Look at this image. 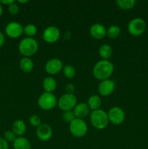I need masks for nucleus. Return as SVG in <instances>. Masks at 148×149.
I'll use <instances>...</instances> for the list:
<instances>
[{"label": "nucleus", "instance_id": "obj_9", "mask_svg": "<svg viewBox=\"0 0 148 149\" xmlns=\"http://www.w3.org/2000/svg\"><path fill=\"white\" fill-rule=\"evenodd\" d=\"M42 37L47 43H55L60 37V31L57 26H49L44 29L42 33Z\"/></svg>", "mask_w": 148, "mask_h": 149}, {"label": "nucleus", "instance_id": "obj_2", "mask_svg": "<svg viewBox=\"0 0 148 149\" xmlns=\"http://www.w3.org/2000/svg\"><path fill=\"white\" fill-rule=\"evenodd\" d=\"M19 52L23 57L33 56L39 49V43L32 37H26L22 39L18 45Z\"/></svg>", "mask_w": 148, "mask_h": 149}, {"label": "nucleus", "instance_id": "obj_15", "mask_svg": "<svg viewBox=\"0 0 148 149\" xmlns=\"http://www.w3.org/2000/svg\"><path fill=\"white\" fill-rule=\"evenodd\" d=\"M73 111L75 118H78V119H84L89 114H90L89 107L87 105V103H83V102L77 103Z\"/></svg>", "mask_w": 148, "mask_h": 149}, {"label": "nucleus", "instance_id": "obj_3", "mask_svg": "<svg viewBox=\"0 0 148 149\" xmlns=\"http://www.w3.org/2000/svg\"><path fill=\"white\" fill-rule=\"evenodd\" d=\"M89 116L91 125L97 130L104 129L109 123L107 113L102 109L92 111Z\"/></svg>", "mask_w": 148, "mask_h": 149}, {"label": "nucleus", "instance_id": "obj_4", "mask_svg": "<svg viewBox=\"0 0 148 149\" xmlns=\"http://www.w3.org/2000/svg\"><path fill=\"white\" fill-rule=\"evenodd\" d=\"M69 130L71 133L74 137L82 138L86 135L88 131V125L84 119L75 118L69 124Z\"/></svg>", "mask_w": 148, "mask_h": 149}, {"label": "nucleus", "instance_id": "obj_33", "mask_svg": "<svg viewBox=\"0 0 148 149\" xmlns=\"http://www.w3.org/2000/svg\"><path fill=\"white\" fill-rule=\"evenodd\" d=\"M4 42H5V36L2 32L0 31V47L3 46Z\"/></svg>", "mask_w": 148, "mask_h": 149}, {"label": "nucleus", "instance_id": "obj_24", "mask_svg": "<svg viewBox=\"0 0 148 149\" xmlns=\"http://www.w3.org/2000/svg\"><path fill=\"white\" fill-rule=\"evenodd\" d=\"M23 33L27 36V37H32L37 33V27L33 23H29L23 27Z\"/></svg>", "mask_w": 148, "mask_h": 149}, {"label": "nucleus", "instance_id": "obj_32", "mask_svg": "<svg viewBox=\"0 0 148 149\" xmlns=\"http://www.w3.org/2000/svg\"><path fill=\"white\" fill-rule=\"evenodd\" d=\"M14 0H0V4H5V5L9 6L10 4L14 3Z\"/></svg>", "mask_w": 148, "mask_h": 149}, {"label": "nucleus", "instance_id": "obj_16", "mask_svg": "<svg viewBox=\"0 0 148 149\" xmlns=\"http://www.w3.org/2000/svg\"><path fill=\"white\" fill-rule=\"evenodd\" d=\"M19 66L23 72L30 73L33 70L34 63L31 58H28V57H23L20 59Z\"/></svg>", "mask_w": 148, "mask_h": 149}, {"label": "nucleus", "instance_id": "obj_36", "mask_svg": "<svg viewBox=\"0 0 148 149\" xmlns=\"http://www.w3.org/2000/svg\"><path fill=\"white\" fill-rule=\"evenodd\" d=\"M3 13V7L2 6H1V4H0V17H1V15H2Z\"/></svg>", "mask_w": 148, "mask_h": 149}, {"label": "nucleus", "instance_id": "obj_35", "mask_svg": "<svg viewBox=\"0 0 148 149\" xmlns=\"http://www.w3.org/2000/svg\"><path fill=\"white\" fill-rule=\"evenodd\" d=\"M17 2L20 3V4H26V3L28 2V0H22V1L21 0H18Z\"/></svg>", "mask_w": 148, "mask_h": 149}, {"label": "nucleus", "instance_id": "obj_27", "mask_svg": "<svg viewBox=\"0 0 148 149\" xmlns=\"http://www.w3.org/2000/svg\"><path fill=\"white\" fill-rule=\"evenodd\" d=\"M29 122H30V125L35 127H38L41 125V119L40 116H38L36 114L32 115L29 119Z\"/></svg>", "mask_w": 148, "mask_h": 149}, {"label": "nucleus", "instance_id": "obj_7", "mask_svg": "<svg viewBox=\"0 0 148 149\" xmlns=\"http://www.w3.org/2000/svg\"><path fill=\"white\" fill-rule=\"evenodd\" d=\"M77 104L76 96L74 94L65 93L57 100V106L63 111L73 110Z\"/></svg>", "mask_w": 148, "mask_h": 149}, {"label": "nucleus", "instance_id": "obj_31", "mask_svg": "<svg viewBox=\"0 0 148 149\" xmlns=\"http://www.w3.org/2000/svg\"><path fill=\"white\" fill-rule=\"evenodd\" d=\"M0 149H9V143L4 138H0Z\"/></svg>", "mask_w": 148, "mask_h": 149}, {"label": "nucleus", "instance_id": "obj_21", "mask_svg": "<svg viewBox=\"0 0 148 149\" xmlns=\"http://www.w3.org/2000/svg\"><path fill=\"white\" fill-rule=\"evenodd\" d=\"M99 55L101 57L102 60H109V58L113 55V48L107 44L101 45L99 49Z\"/></svg>", "mask_w": 148, "mask_h": 149}, {"label": "nucleus", "instance_id": "obj_22", "mask_svg": "<svg viewBox=\"0 0 148 149\" xmlns=\"http://www.w3.org/2000/svg\"><path fill=\"white\" fill-rule=\"evenodd\" d=\"M121 33V29L117 25H112L107 29V36L110 39H115L118 37Z\"/></svg>", "mask_w": 148, "mask_h": 149}, {"label": "nucleus", "instance_id": "obj_12", "mask_svg": "<svg viewBox=\"0 0 148 149\" xmlns=\"http://www.w3.org/2000/svg\"><path fill=\"white\" fill-rule=\"evenodd\" d=\"M115 88V84L113 80L105 79L100 81L98 86V92L101 95L109 96L114 92Z\"/></svg>", "mask_w": 148, "mask_h": 149}, {"label": "nucleus", "instance_id": "obj_28", "mask_svg": "<svg viewBox=\"0 0 148 149\" xmlns=\"http://www.w3.org/2000/svg\"><path fill=\"white\" fill-rule=\"evenodd\" d=\"M4 138L8 143H13L17 138V135L14 133L12 130H7L4 132Z\"/></svg>", "mask_w": 148, "mask_h": 149}, {"label": "nucleus", "instance_id": "obj_26", "mask_svg": "<svg viewBox=\"0 0 148 149\" xmlns=\"http://www.w3.org/2000/svg\"><path fill=\"white\" fill-rule=\"evenodd\" d=\"M62 119L66 123L70 124L72 121H73L75 119V114L73 113V111H65L62 112Z\"/></svg>", "mask_w": 148, "mask_h": 149}, {"label": "nucleus", "instance_id": "obj_30", "mask_svg": "<svg viewBox=\"0 0 148 149\" xmlns=\"http://www.w3.org/2000/svg\"><path fill=\"white\" fill-rule=\"evenodd\" d=\"M75 90V86L71 83H68L65 86V91L66 93H69V94H73V92Z\"/></svg>", "mask_w": 148, "mask_h": 149}, {"label": "nucleus", "instance_id": "obj_10", "mask_svg": "<svg viewBox=\"0 0 148 149\" xmlns=\"http://www.w3.org/2000/svg\"><path fill=\"white\" fill-rule=\"evenodd\" d=\"M5 33L9 37L16 39L21 36L23 33V27L18 22H10L5 27Z\"/></svg>", "mask_w": 148, "mask_h": 149}, {"label": "nucleus", "instance_id": "obj_18", "mask_svg": "<svg viewBox=\"0 0 148 149\" xmlns=\"http://www.w3.org/2000/svg\"><path fill=\"white\" fill-rule=\"evenodd\" d=\"M12 143L14 149H31L30 142L25 137H17Z\"/></svg>", "mask_w": 148, "mask_h": 149}, {"label": "nucleus", "instance_id": "obj_13", "mask_svg": "<svg viewBox=\"0 0 148 149\" xmlns=\"http://www.w3.org/2000/svg\"><path fill=\"white\" fill-rule=\"evenodd\" d=\"M37 138L41 141H47L52 136V129L47 124H41L36 129Z\"/></svg>", "mask_w": 148, "mask_h": 149}, {"label": "nucleus", "instance_id": "obj_17", "mask_svg": "<svg viewBox=\"0 0 148 149\" xmlns=\"http://www.w3.org/2000/svg\"><path fill=\"white\" fill-rule=\"evenodd\" d=\"M12 128V130L17 136H23L26 131V124L22 119H17L13 122Z\"/></svg>", "mask_w": 148, "mask_h": 149}, {"label": "nucleus", "instance_id": "obj_23", "mask_svg": "<svg viewBox=\"0 0 148 149\" xmlns=\"http://www.w3.org/2000/svg\"><path fill=\"white\" fill-rule=\"evenodd\" d=\"M116 4L119 8L127 10L134 7L136 4V1L135 0H117Z\"/></svg>", "mask_w": 148, "mask_h": 149}, {"label": "nucleus", "instance_id": "obj_19", "mask_svg": "<svg viewBox=\"0 0 148 149\" xmlns=\"http://www.w3.org/2000/svg\"><path fill=\"white\" fill-rule=\"evenodd\" d=\"M44 90L46 93H53L57 88V81L52 77H47L44 79L42 81Z\"/></svg>", "mask_w": 148, "mask_h": 149}, {"label": "nucleus", "instance_id": "obj_29", "mask_svg": "<svg viewBox=\"0 0 148 149\" xmlns=\"http://www.w3.org/2000/svg\"><path fill=\"white\" fill-rule=\"evenodd\" d=\"M19 10H20V8H19V6L17 3L15 1L12 4H10L8 6V11L10 13V14L12 15H17V13H19Z\"/></svg>", "mask_w": 148, "mask_h": 149}, {"label": "nucleus", "instance_id": "obj_1", "mask_svg": "<svg viewBox=\"0 0 148 149\" xmlns=\"http://www.w3.org/2000/svg\"><path fill=\"white\" fill-rule=\"evenodd\" d=\"M114 71V65L109 60H100L93 68V75L97 79L103 81L108 79Z\"/></svg>", "mask_w": 148, "mask_h": 149}, {"label": "nucleus", "instance_id": "obj_20", "mask_svg": "<svg viewBox=\"0 0 148 149\" xmlns=\"http://www.w3.org/2000/svg\"><path fill=\"white\" fill-rule=\"evenodd\" d=\"M102 103V98L97 95H93L90 96L88 99V102H87V105L89 107L90 110L91 111L100 109Z\"/></svg>", "mask_w": 148, "mask_h": 149}, {"label": "nucleus", "instance_id": "obj_6", "mask_svg": "<svg viewBox=\"0 0 148 149\" xmlns=\"http://www.w3.org/2000/svg\"><path fill=\"white\" fill-rule=\"evenodd\" d=\"M147 24L141 17H134L129 21L128 24V31L131 35L138 36L142 35L146 30Z\"/></svg>", "mask_w": 148, "mask_h": 149}, {"label": "nucleus", "instance_id": "obj_14", "mask_svg": "<svg viewBox=\"0 0 148 149\" xmlns=\"http://www.w3.org/2000/svg\"><path fill=\"white\" fill-rule=\"evenodd\" d=\"M90 35L96 39H102L107 36V29L101 23H94L89 29Z\"/></svg>", "mask_w": 148, "mask_h": 149}, {"label": "nucleus", "instance_id": "obj_34", "mask_svg": "<svg viewBox=\"0 0 148 149\" xmlns=\"http://www.w3.org/2000/svg\"><path fill=\"white\" fill-rule=\"evenodd\" d=\"M71 36V33L69 31H67L65 32L63 35V37L65 39H69Z\"/></svg>", "mask_w": 148, "mask_h": 149}, {"label": "nucleus", "instance_id": "obj_11", "mask_svg": "<svg viewBox=\"0 0 148 149\" xmlns=\"http://www.w3.org/2000/svg\"><path fill=\"white\" fill-rule=\"evenodd\" d=\"M64 65L62 61L59 58H51L45 64V71L50 75H55L60 72Z\"/></svg>", "mask_w": 148, "mask_h": 149}, {"label": "nucleus", "instance_id": "obj_8", "mask_svg": "<svg viewBox=\"0 0 148 149\" xmlns=\"http://www.w3.org/2000/svg\"><path fill=\"white\" fill-rule=\"evenodd\" d=\"M109 122L115 125H121L125 120V112L119 106L112 107L107 112Z\"/></svg>", "mask_w": 148, "mask_h": 149}, {"label": "nucleus", "instance_id": "obj_25", "mask_svg": "<svg viewBox=\"0 0 148 149\" xmlns=\"http://www.w3.org/2000/svg\"><path fill=\"white\" fill-rule=\"evenodd\" d=\"M63 74L66 78L73 79L75 76V69L73 65H64L62 68Z\"/></svg>", "mask_w": 148, "mask_h": 149}, {"label": "nucleus", "instance_id": "obj_5", "mask_svg": "<svg viewBox=\"0 0 148 149\" xmlns=\"http://www.w3.org/2000/svg\"><path fill=\"white\" fill-rule=\"evenodd\" d=\"M38 105L43 110H52L57 105V99L52 93L44 92L39 96Z\"/></svg>", "mask_w": 148, "mask_h": 149}]
</instances>
